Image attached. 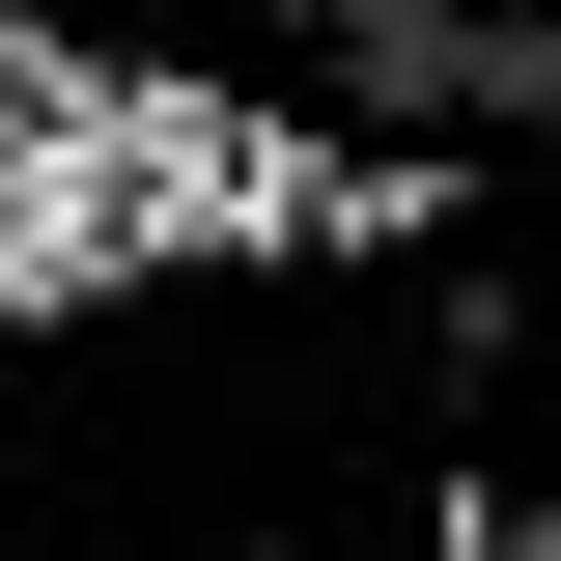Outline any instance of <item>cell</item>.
<instances>
[{
	"label": "cell",
	"mask_w": 561,
	"mask_h": 561,
	"mask_svg": "<svg viewBox=\"0 0 561 561\" xmlns=\"http://www.w3.org/2000/svg\"><path fill=\"white\" fill-rule=\"evenodd\" d=\"M449 561H561V505H505V478H449Z\"/></svg>",
	"instance_id": "obj_1"
}]
</instances>
